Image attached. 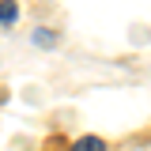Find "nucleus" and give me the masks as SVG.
<instances>
[{"mask_svg":"<svg viewBox=\"0 0 151 151\" xmlns=\"http://www.w3.org/2000/svg\"><path fill=\"white\" fill-rule=\"evenodd\" d=\"M34 42H38V45H49L53 34H49V30H34Z\"/></svg>","mask_w":151,"mask_h":151,"instance_id":"7ed1b4c3","label":"nucleus"},{"mask_svg":"<svg viewBox=\"0 0 151 151\" xmlns=\"http://www.w3.org/2000/svg\"><path fill=\"white\" fill-rule=\"evenodd\" d=\"M15 15H19L15 0H0V23H15Z\"/></svg>","mask_w":151,"mask_h":151,"instance_id":"f03ea898","label":"nucleus"},{"mask_svg":"<svg viewBox=\"0 0 151 151\" xmlns=\"http://www.w3.org/2000/svg\"><path fill=\"white\" fill-rule=\"evenodd\" d=\"M72 151H106V140L102 136H79L72 144Z\"/></svg>","mask_w":151,"mask_h":151,"instance_id":"f257e3e1","label":"nucleus"}]
</instances>
